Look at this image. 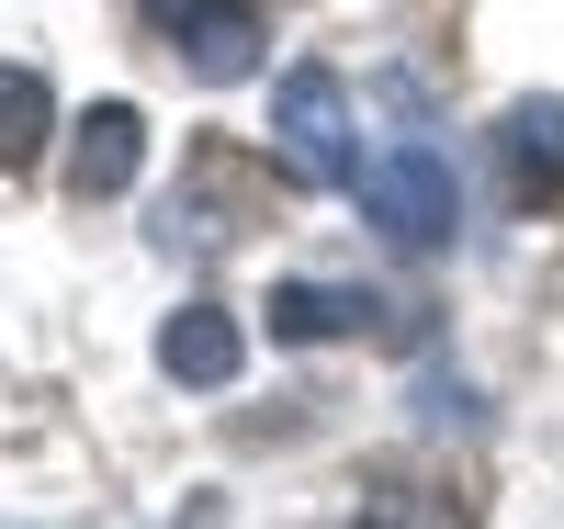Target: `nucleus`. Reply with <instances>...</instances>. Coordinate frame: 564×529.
Masks as SVG:
<instances>
[{
    "mask_svg": "<svg viewBox=\"0 0 564 529\" xmlns=\"http://www.w3.org/2000/svg\"><path fill=\"white\" fill-rule=\"evenodd\" d=\"M497 158H508V191H520V203H564V102L553 90L497 113Z\"/></svg>",
    "mask_w": 564,
    "mask_h": 529,
    "instance_id": "nucleus-5",
    "label": "nucleus"
},
{
    "mask_svg": "<svg viewBox=\"0 0 564 529\" xmlns=\"http://www.w3.org/2000/svg\"><path fill=\"white\" fill-rule=\"evenodd\" d=\"M350 191H361V214L395 236V249H441V236L463 225V180H452V158L441 147H417V135H395L384 158H361L350 169Z\"/></svg>",
    "mask_w": 564,
    "mask_h": 529,
    "instance_id": "nucleus-1",
    "label": "nucleus"
},
{
    "mask_svg": "<svg viewBox=\"0 0 564 529\" xmlns=\"http://www.w3.org/2000/svg\"><path fill=\"white\" fill-rule=\"evenodd\" d=\"M45 124H57V90H45L34 68H0V169H34Z\"/></svg>",
    "mask_w": 564,
    "mask_h": 529,
    "instance_id": "nucleus-8",
    "label": "nucleus"
},
{
    "mask_svg": "<svg viewBox=\"0 0 564 529\" xmlns=\"http://www.w3.org/2000/svg\"><path fill=\"white\" fill-rule=\"evenodd\" d=\"M148 23H159V45L193 79H249L260 68V0H148Z\"/></svg>",
    "mask_w": 564,
    "mask_h": 529,
    "instance_id": "nucleus-3",
    "label": "nucleus"
},
{
    "mask_svg": "<svg viewBox=\"0 0 564 529\" xmlns=\"http://www.w3.org/2000/svg\"><path fill=\"white\" fill-rule=\"evenodd\" d=\"M271 147H282V169H294L305 191H350V90H339V68H294L271 90Z\"/></svg>",
    "mask_w": 564,
    "mask_h": 529,
    "instance_id": "nucleus-2",
    "label": "nucleus"
},
{
    "mask_svg": "<svg viewBox=\"0 0 564 529\" xmlns=\"http://www.w3.org/2000/svg\"><path fill=\"white\" fill-rule=\"evenodd\" d=\"M350 327L417 339V305H384V294H361V282H282L271 294V339L282 350H327V339H350Z\"/></svg>",
    "mask_w": 564,
    "mask_h": 529,
    "instance_id": "nucleus-4",
    "label": "nucleus"
},
{
    "mask_svg": "<svg viewBox=\"0 0 564 529\" xmlns=\"http://www.w3.org/2000/svg\"><path fill=\"white\" fill-rule=\"evenodd\" d=\"M135 158H148V113H135V102H90L79 158H68V191H79V203H113V191L135 180Z\"/></svg>",
    "mask_w": 564,
    "mask_h": 529,
    "instance_id": "nucleus-7",
    "label": "nucleus"
},
{
    "mask_svg": "<svg viewBox=\"0 0 564 529\" xmlns=\"http://www.w3.org/2000/svg\"><path fill=\"white\" fill-rule=\"evenodd\" d=\"M238 361H249V327L226 316V305H181V316L159 327V372H170V383H193V395L238 383Z\"/></svg>",
    "mask_w": 564,
    "mask_h": 529,
    "instance_id": "nucleus-6",
    "label": "nucleus"
}]
</instances>
